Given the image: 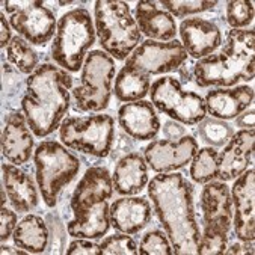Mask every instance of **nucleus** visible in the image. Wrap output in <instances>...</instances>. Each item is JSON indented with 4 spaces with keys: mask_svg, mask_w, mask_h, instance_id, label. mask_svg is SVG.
<instances>
[{
    "mask_svg": "<svg viewBox=\"0 0 255 255\" xmlns=\"http://www.w3.org/2000/svg\"><path fill=\"white\" fill-rule=\"evenodd\" d=\"M148 196L175 255H196L201 230L193 209V186L180 174H159L148 183Z\"/></svg>",
    "mask_w": 255,
    "mask_h": 255,
    "instance_id": "1",
    "label": "nucleus"
},
{
    "mask_svg": "<svg viewBox=\"0 0 255 255\" xmlns=\"http://www.w3.org/2000/svg\"><path fill=\"white\" fill-rule=\"evenodd\" d=\"M73 77L53 64L39 65L26 80L21 111L35 136L45 137L62 124L70 109Z\"/></svg>",
    "mask_w": 255,
    "mask_h": 255,
    "instance_id": "2",
    "label": "nucleus"
},
{
    "mask_svg": "<svg viewBox=\"0 0 255 255\" xmlns=\"http://www.w3.org/2000/svg\"><path fill=\"white\" fill-rule=\"evenodd\" d=\"M114 181L105 166H92L80 178L70 207L74 219L67 224V231L77 239H101L111 230L109 199L114 195Z\"/></svg>",
    "mask_w": 255,
    "mask_h": 255,
    "instance_id": "3",
    "label": "nucleus"
},
{
    "mask_svg": "<svg viewBox=\"0 0 255 255\" xmlns=\"http://www.w3.org/2000/svg\"><path fill=\"white\" fill-rule=\"evenodd\" d=\"M254 30L233 29L219 53L201 58L193 76L201 88H231L254 79Z\"/></svg>",
    "mask_w": 255,
    "mask_h": 255,
    "instance_id": "4",
    "label": "nucleus"
},
{
    "mask_svg": "<svg viewBox=\"0 0 255 255\" xmlns=\"http://www.w3.org/2000/svg\"><path fill=\"white\" fill-rule=\"evenodd\" d=\"M94 8L95 32L101 47L117 61L127 59L142 39L128 5L121 0H98Z\"/></svg>",
    "mask_w": 255,
    "mask_h": 255,
    "instance_id": "5",
    "label": "nucleus"
},
{
    "mask_svg": "<svg viewBox=\"0 0 255 255\" xmlns=\"http://www.w3.org/2000/svg\"><path fill=\"white\" fill-rule=\"evenodd\" d=\"M202 234L199 237V255L225 254L228 233L233 224L231 190L225 181H210L201 192Z\"/></svg>",
    "mask_w": 255,
    "mask_h": 255,
    "instance_id": "6",
    "label": "nucleus"
},
{
    "mask_svg": "<svg viewBox=\"0 0 255 255\" xmlns=\"http://www.w3.org/2000/svg\"><path fill=\"white\" fill-rule=\"evenodd\" d=\"M35 172L38 189L47 207H56L61 190L80 171V160L56 140H42L35 152Z\"/></svg>",
    "mask_w": 255,
    "mask_h": 255,
    "instance_id": "7",
    "label": "nucleus"
},
{
    "mask_svg": "<svg viewBox=\"0 0 255 255\" xmlns=\"http://www.w3.org/2000/svg\"><path fill=\"white\" fill-rule=\"evenodd\" d=\"M95 27L85 8H74L58 21L52 45L53 61L68 73L83 68L86 52L95 42Z\"/></svg>",
    "mask_w": 255,
    "mask_h": 255,
    "instance_id": "8",
    "label": "nucleus"
},
{
    "mask_svg": "<svg viewBox=\"0 0 255 255\" xmlns=\"http://www.w3.org/2000/svg\"><path fill=\"white\" fill-rule=\"evenodd\" d=\"M115 61L103 50H92L86 55L80 83L71 91L74 105L82 112H101L109 106Z\"/></svg>",
    "mask_w": 255,
    "mask_h": 255,
    "instance_id": "9",
    "label": "nucleus"
},
{
    "mask_svg": "<svg viewBox=\"0 0 255 255\" xmlns=\"http://www.w3.org/2000/svg\"><path fill=\"white\" fill-rule=\"evenodd\" d=\"M59 139L68 148L94 157H106L115 140V121L111 115L70 117L59 127Z\"/></svg>",
    "mask_w": 255,
    "mask_h": 255,
    "instance_id": "10",
    "label": "nucleus"
},
{
    "mask_svg": "<svg viewBox=\"0 0 255 255\" xmlns=\"http://www.w3.org/2000/svg\"><path fill=\"white\" fill-rule=\"evenodd\" d=\"M149 95L152 106L178 123L195 126L206 118L207 109L204 98L193 91H184L174 77L156 80L149 88Z\"/></svg>",
    "mask_w": 255,
    "mask_h": 255,
    "instance_id": "11",
    "label": "nucleus"
},
{
    "mask_svg": "<svg viewBox=\"0 0 255 255\" xmlns=\"http://www.w3.org/2000/svg\"><path fill=\"white\" fill-rule=\"evenodd\" d=\"M9 14V24L27 42L44 45L56 33V17L42 2H14L3 3Z\"/></svg>",
    "mask_w": 255,
    "mask_h": 255,
    "instance_id": "12",
    "label": "nucleus"
},
{
    "mask_svg": "<svg viewBox=\"0 0 255 255\" xmlns=\"http://www.w3.org/2000/svg\"><path fill=\"white\" fill-rule=\"evenodd\" d=\"M187 59V52L178 41H152L146 39L137 45L126 59V67L143 74H165L177 71Z\"/></svg>",
    "mask_w": 255,
    "mask_h": 255,
    "instance_id": "13",
    "label": "nucleus"
},
{
    "mask_svg": "<svg viewBox=\"0 0 255 255\" xmlns=\"http://www.w3.org/2000/svg\"><path fill=\"white\" fill-rule=\"evenodd\" d=\"M199 149L193 136H184L178 140L160 139L152 140L145 148V162L157 174H166L189 165Z\"/></svg>",
    "mask_w": 255,
    "mask_h": 255,
    "instance_id": "14",
    "label": "nucleus"
},
{
    "mask_svg": "<svg viewBox=\"0 0 255 255\" xmlns=\"http://www.w3.org/2000/svg\"><path fill=\"white\" fill-rule=\"evenodd\" d=\"M231 199L234 204V234L240 242L254 240L255 225V172L246 169L233 184Z\"/></svg>",
    "mask_w": 255,
    "mask_h": 255,
    "instance_id": "15",
    "label": "nucleus"
},
{
    "mask_svg": "<svg viewBox=\"0 0 255 255\" xmlns=\"http://www.w3.org/2000/svg\"><path fill=\"white\" fill-rule=\"evenodd\" d=\"M254 159V128L240 130L218 154V178L231 181L240 177Z\"/></svg>",
    "mask_w": 255,
    "mask_h": 255,
    "instance_id": "16",
    "label": "nucleus"
},
{
    "mask_svg": "<svg viewBox=\"0 0 255 255\" xmlns=\"http://www.w3.org/2000/svg\"><path fill=\"white\" fill-rule=\"evenodd\" d=\"M180 36L187 56L195 59L212 55L222 44V33L219 27L210 20L198 17L181 21Z\"/></svg>",
    "mask_w": 255,
    "mask_h": 255,
    "instance_id": "17",
    "label": "nucleus"
},
{
    "mask_svg": "<svg viewBox=\"0 0 255 255\" xmlns=\"http://www.w3.org/2000/svg\"><path fill=\"white\" fill-rule=\"evenodd\" d=\"M33 145L35 140L32 136V130L24 114H9L2 133L3 157L12 165H24L32 157Z\"/></svg>",
    "mask_w": 255,
    "mask_h": 255,
    "instance_id": "18",
    "label": "nucleus"
},
{
    "mask_svg": "<svg viewBox=\"0 0 255 255\" xmlns=\"http://www.w3.org/2000/svg\"><path fill=\"white\" fill-rule=\"evenodd\" d=\"M118 123L136 140H151L160 130V121L154 106L143 100L123 105L118 111Z\"/></svg>",
    "mask_w": 255,
    "mask_h": 255,
    "instance_id": "19",
    "label": "nucleus"
},
{
    "mask_svg": "<svg viewBox=\"0 0 255 255\" xmlns=\"http://www.w3.org/2000/svg\"><path fill=\"white\" fill-rule=\"evenodd\" d=\"M204 101H206L207 112L213 118L228 121L237 118L252 105L254 89L248 85H240L228 89H212L210 92H207Z\"/></svg>",
    "mask_w": 255,
    "mask_h": 255,
    "instance_id": "20",
    "label": "nucleus"
},
{
    "mask_svg": "<svg viewBox=\"0 0 255 255\" xmlns=\"http://www.w3.org/2000/svg\"><path fill=\"white\" fill-rule=\"evenodd\" d=\"M134 20L139 30L148 36V39L168 42L174 41L177 36L175 20L166 9L160 8V2H139L134 9Z\"/></svg>",
    "mask_w": 255,
    "mask_h": 255,
    "instance_id": "21",
    "label": "nucleus"
},
{
    "mask_svg": "<svg viewBox=\"0 0 255 255\" xmlns=\"http://www.w3.org/2000/svg\"><path fill=\"white\" fill-rule=\"evenodd\" d=\"M151 221V204L145 198L127 196L111 206V224L124 234H137Z\"/></svg>",
    "mask_w": 255,
    "mask_h": 255,
    "instance_id": "22",
    "label": "nucleus"
},
{
    "mask_svg": "<svg viewBox=\"0 0 255 255\" xmlns=\"http://www.w3.org/2000/svg\"><path fill=\"white\" fill-rule=\"evenodd\" d=\"M2 181L8 199L17 213H29L38 206V190L33 180L17 165H2Z\"/></svg>",
    "mask_w": 255,
    "mask_h": 255,
    "instance_id": "23",
    "label": "nucleus"
},
{
    "mask_svg": "<svg viewBox=\"0 0 255 255\" xmlns=\"http://www.w3.org/2000/svg\"><path fill=\"white\" fill-rule=\"evenodd\" d=\"M112 181L117 193L123 196L139 193L148 184V168L145 157L139 152H127L117 163Z\"/></svg>",
    "mask_w": 255,
    "mask_h": 255,
    "instance_id": "24",
    "label": "nucleus"
},
{
    "mask_svg": "<svg viewBox=\"0 0 255 255\" xmlns=\"http://www.w3.org/2000/svg\"><path fill=\"white\" fill-rule=\"evenodd\" d=\"M12 239L17 248H21L29 254H41L48 246L50 234L47 224L41 216L27 215L17 224Z\"/></svg>",
    "mask_w": 255,
    "mask_h": 255,
    "instance_id": "25",
    "label": "nucleus"
},
{
    "mask_svg": "<svg viewBox=\"0 0 255 255\" xmlns=\"http://www.w3.org/2000/svg\"><path fill=\"white\" fill-rule=\"evenodd\" d=\"M149 88H151V80L148 74L124 67L117 76L114 92L120 101L133 103V101L142 100L149 92Z\"/></svg>",
    "mask_w": 255,
    "mask_h": 255,
    "instance_id": "26",
    "label": "nucleus"
},
{
    "mask_svg": "<svg viewBox=\"0 0 255 255\" xmlns=\"http://www.w3.org/2000/svg\"><path fill=\"white\" fill-rule=\"evenodd\" d=\"M8 61L23 74H32L38 68V53L23 36L17 35L6 47Z\"/></svg>",
    "mask_w": 255,
    "mask_h": 255,
    "instance_id": "27",
    "label": "nucleus"
},
{
    "mask_svg": "<svg viewBox=\"0 0 255 255\" xmlns=\"http://www.w3.org/2000/svg\"><path fill=\"white\" fill-rule=\"evenodd\" d=\"M218 154L219 152L212 146L201 148L195 152L190 160V177L195 183L206 184L218 178Z\"/></svg>",
    "mask_w": 255,
    "mask_h": 255,
    "instance_id": "28",
    "label": "nucleus"
},
{
    "mask_svg": "<svg viewBox=\"0 0 255 255\" xmlns=\"http://www.w3.org/2000/svg\"><path fill=\"white\" fill-rule=\"evenodd\" d=\"M234 133L236 131L231 124L218 118H204L198 124V136L204 143L210 145L212 148L225 146Z\"/></svg>",
    "mask_w": 255,
    "mask_h": 255,
    "instance_id": "29",
    "label": "nucleus"
},
{
    "mask_svg": "<svg viewBox=\"0 0 255 255\" xmlns=\"http://www.w3.org/2000/svg\"><path fill=\"white\" fill-rule=\"evenodd\" d=\"M137 249H139V254H142V255H171V254H174L166 233H163L160 230L148 231L142 237Z\"/></svg>",
    "mask_w": 255,
    "mask_h": 255,
    "instance_id": "30",
    "label": "nucleus"
},
{
    "mask_svg": "<svg viewBox=\"0 0 255 255\" xmlns=\"http://www.w3.org/2000/svg\"><path fill=\"white\" fill-rule=\"evenodd\" d=\"M218 5V2H206V0H163L160 2V6L166 9L172 17H186L198 12H204L213 9Z\"/></svg>",
    "mask_w": 255,
    "mask_h": 255,
    "instance_id": "31",
    "label": "nucleus"
},
{
    "mask_svg": "<svg viewBox=\"0 0 255 255\" xmlns=\"http://www.w3.org/2000/svg\"><path fill=\"white\" fill-rule=\"evenodd\" d=\"M225 17L227 23L234 27H246L254 20V3L246 2V0H233V2L227 3L225 8Z\"/></svg>",
    "mask_w": 255,
    "mask_h": 255,
    "instance_id": "32",
    "label": "nucleus"
},
{
    "mask_svg": "<svg viewBox=\"0 0 255 255\" xmlns=\"http://www.w3.org/2000/svg\"><path fill=\"white\" fill-rule=\"evenodd\" d=\"M101 254L105 255H137L139 249L136 242L128 234H114L106 237L100 245Z\"/></svg>",
    "mask_w": 255,
    "mask_h": 255,
    "instance_id": "33",
    "label": "nucleus"
},
{
    "mask_svg": "<svg viewBox=\"0 0 255 255\" xmlns=\"http://www.w3.org/2000/svg\"><path fill=\"white\" fill-rule=\"evenodd\" d=\"M65 252L68 255H100L101 248L98 243L91 242V239H76L68 245Z\"/></svg>",
    "mask_w": 255,
    "mask_h": 255,
    "instance_id": "34",
    "label": "nucleus"
},
{
    "mask_svg": "<svg viewBox=\"0 0 255 255\" xmlns=\"http://www.w3.org/2000/svg\"><path fill=\"white\" fill-rule=\"evenodd\" d=\"M0 224H2V227H0V240L6 242L14 234V230L17 227V215L3 206L2 212H0Z\"/></svg>",
    "mask_w": 255,
    "mask_h": 255,
    "instance_id": "35",
    "label": "nucleus"
},
{
    "mask_svg": "<svg viewBox=\"0 0 255 255\" xmlns=\"http://www.w3.org/2000/svg\"><path fill=\"white\" fill-rule=\"evenodd\" d=\"M163 133H165V137L169 139V140H178L181 137L186 136V128L178 124L177 121H168L165 123L163 126Z\"/></svg>",
    "mask_w": 255,
    "mask_h": 255,
    "instance_id": "36",
    "label": "nucleus"
},
{
    "mask_svg": "<svg viewBox=\"0 0 255 255\" xmlns=\"http://www.w3.org/2000/svg\"><path fill=\"white\" fill-rule=\"evenodd\" d=\"M254 121H255V112L251 108L249 111H245L237 117L236 126L243 128V130H248V128H254Z\"/></svg>",
    "mask_w": 255,
    "mask_h": 255,
    "instance_id": "37",
    "label": "nucleus"
},
{
    "mask_svg": "<svg viewBox=\"0 0 255 255\" xmlns=\"http://www.w3.org/2000/svg\"><path fill=\"white\" fill-rule=\"evenodd\" d=\"M12 36H11V27L8 24V20L5 17V14L0 15V45L2 47H8V44L11 42Z\"/></svg>",
    "mask_w": 255,
    "mask_h": 255,
    "instance_id": "38",
    "label": "nucleus"
},
{
    "mask_svg": "<svg viewBox=\"0 0 255 255\" xmlns=\"http://www.w3.org/2000/svg\"><path fill=\"white\" fill-rule=\"evenodd\" d=\"M225 254L233 255V254H242V245L240 243H233L230 248L225 249Z\"/></svg>",
    "mask_w": 255,
    "mask_h": 255,
    "instance_id": "39",
    "label": "nucleus"
}]
</instances>
